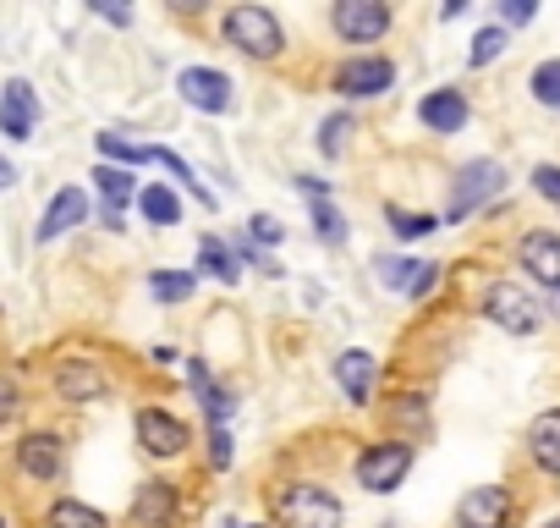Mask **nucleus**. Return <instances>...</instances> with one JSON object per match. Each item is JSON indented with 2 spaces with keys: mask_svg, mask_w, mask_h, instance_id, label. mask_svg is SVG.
<instances>
[{
  "mask_svg": "<svg viewBox=\"0 0 560 528\" xmlns=\"http://www.w3.org/2000/svg\"><path fill=\"white\" fill-rule=\"evenodd\" d=\"M220 34L231 50H242L253 61H280V50H287V28H280V18L269 7H231L220 18Z\"/></svg>",
  "mask_w": 560,
  "mask_h": 528,
  "instance_id": "nucleus-1",
  "label": "nucleus"
},
{
  "mask_svg": "<svg viewBox=\"0 0 560 528\" xmlns=\"http://www.w3.org/2000/svg\"><path fill=\"white\" fill-rule=\"evenodd\" d=\"M478 309H483V320H489L494 331H505V336H533V331L544 325V303H538L522 282H489L483 298H478Z\"/></svg>",
  "mask_w": 560,
  "mask_h": 528,
  "instance_id": "nucleus-2",
  "label": "nucleus"
},
{
  "mask_svg": "<svg viewBox=\"0 0 560 528\" xmlns=\"http://www.w3.org/2000/svg\"><path fill=\"white\" fill-rule=\"evenodd\" d=\"M341 495L325 490V484H287L275 501V523L280 528H341Z\"/></svg>",
  "mask_w": 560,
  "mask_h": 528,
  "instance_id": "nucleus-3",
  "label": "nucleus"
},
{
  "mask_svg": "<svg viewBox=\"0 0 560 528\" xmlns=\"http://www.w3.org/2000/svg\"><path fill=\"white\" fill-rule=\"evenodd\" d=\"M412 440H374V446H363L358 451V462H352V479L369 490V495H390L407 473H412Z\"/></svg>",
  "mask_w": 560,
  "mask_h": 528,
  "instance_id": "nucleus-4",
  "label": "nucleus"
},
{
  "mask_svg": "<svg viewBox=\"0 0 560 528\" xmlns=\"http://www.w3.org/2000/svg\"><path fill=\"white\" fill-rule=\"evenodd\" d=\"M390 7L385 0H336L330 7V28L347 39V45H380L390 34Z\"/></svg>",
  "mask_w": 560,
  "mask_h": 528,
  "instance_id": "nucleus-5",
  "label": "nucleus"
},
{
  "mask_svg": "<svg viewBox=\"0 0 560 528\" xmlns=\"http://www.w3.org/2000/svg\"><path fill=\"white\" fill-rule=\"evenodd\" d=\"M330 83H336V94H347V100H380V94H390V83H396V61H385V56H347Z\"/></svg>",
  "mask_w": 560,
  "mask_h": 528,
  "instance_id": "nucleus-6",
  "label": "nucleus"
},
{
  "mask_svg": "<svg viewBox=\"0 0 560 528\" xmlns=\"http://www.w3.org/2000/svg\"><path fill=\"white\" fill-rule=\"evenodd\" d=\"M176 94H182V105H192L203 116H225L236 100V83L220 67H187V72H176Z\"/></svg>",
  "mask_w": 560,
  "mask_h": 528,
  "instance_id": "nucleus-7",
  "label": "nucleus"
},
{
  "mask_svg": "<svg viewBox=\"0 0 560 528\" xmlns=\"http://www.w3.org/2000/svg\"><path fill=\"white\" fill-rule=\"evenodd\" d=\"M505 187V165L500 160H472L456 171V187H451V220H467L472 209H483L494 193Z\"/></svg>",
  "mask_w": 560,
  "mask_h": 528,
  "instance_id": "nucleus-8",
  "label": "nucleus"
},
{
  "mask_svg": "<svg viewBox=\"0 0 560 528\" xmlns=\"http://www.w3.org/2000/svg\"><path fill=\"white\" fill-rule=\"evenodd\" d=\"M516 517V495L505 484H472L456 501V528H511Z\"/></svg>",
  "mask_w": 560,
  "mask_h": 528,
  "instance_id": "nucleus-9",
  "label": "nucleus"
},
{
  "mask_svg": "<svg viewBox=\"0 0 560 528\" xmlns=\"http://www.w3.org/2000/svg\"><path fill=\"white\" fill-rule=\"evenodd\" d=\"M516 264H522V276L560 292V231H522L516 242Z\"/></svg>",
  "mask_w": 560,
  "mask_h": 528,
  "instance_id": "nucleus-10",
  "label": "nucleus"
},
{
  "mask_svg": "<svg viewBox=\"0 0 560 528\" xmlns=\"http://www.w3.org/2000/svg\"><path fill=\"white\" fill-rule=\"evenodd\" d=\"M18 468H23L28 479H39V484H56V479L67 473V440H61L56 429L23 435V440H18Z\"/></svg>",
  "mask_w": 560,
  "mask_h": 528,
  "instance_id": "nucleus-11",
  "label": "nucleus"
},
{
  "mask_svg": "<svg viewBox=\"0 0 560 528\" xmlns=\"http://www.w3.org/2000/svg\"><path fill=\"white\" fill-rule=\"evenodd\" d=\"M187 440H192V429H187L176 413H165V408H138V446H143L149 457H182Z\"/></svg>",
  "mask_w": 560,
  "mask_h": 528,
  "instance_id": "nucleus-12",
  "label": "nucleus"
},
{
  "mask_svg": "<svg viewBox=\"0 0 560 528\" xmlns=\"http://www.w3.org/2000/svg\"><path fill=\"white\" fill-rule=\"evenodd\" d=\"M56 397L61 402H105L110 397V375L94 358H67L56 369Z\"/></svg>",
  "mask_w": 560,
  "mask_h": 528,
  "instance_id": "nucleus-13",
  "label": "nucleus"
},
{
  "mask_svg": "<svg viewBox=\"0 0 560 528\" xmlns=\"http://www.w3.org/2000/svg\"><path fill=\"white\" fill-rule=\"evenodd\" d=\"M34 127H39V94H34V83L12 78L0 89V133L23 144V138H34Z\"/></svg>",
  "mask_w": 560,
  "mask_h": 528,
  "instance_id": "nucleus-14",
  "label": "nucleus"
},
{
  "mask_svg": "<svg viewBox=\"0 0 560 528\" xmlns=\"http://www.w3.org/2000/svg\"><path fill=\"white\" fill-rule=\"evenodd\" d=\"M374 380H380V358H374L369 347H347V353L336 358V386L347 391L352 408H369V402H374Z\"/></svg>",
  "mask_w": 560,
  "mask_h": 528,
  "instance_id": "nucleus-15",
  "label": "nucleus"
},
{
  "mask_svg": "<svg viewBox=\"0 0 560 528\" xmlns=\"http://www.w3.org/2000/svg\"><path fill=\"white\" fill-rule=\"evenodd\" d=\"M176 512H182L176 484H165V479H143L138 484V495H132V523L138 528H171Z\"/></svg>",
  "mask_w": 560,
  "mask_h": 528,
  "instance_id": "nucleus-16",
  "label": "nucleus"
},
{
  "mask_svg": "<svg viewBox=\"0 0 560 528\" xmlns=\"http://www.w3.org/2000/svg\"><path fill=\"white\" fill-rule=\"evenodd\" d=\"M527 457L538 473L560 479V408H544L533 424H527Z\"/></svg>",
  "mask_w": 560,
  "mask_h": 528,
  "instance_id": "nucleus-17",
  "label": "nucleus"
},
{
  "mask_svg": "<svg viewBox=\"0 0 560 528\" xmlns=\"http://www.w3.org/2000/svg\"><path fill=\"white\" fill-rule=\"evenodd\" d=\"M467 100L456 94V89H434V94H423V105H418V122L429 127V133H440V138H451V133H462L467 127Z\"/></svg>",
  "mask_w": 560,
  "mask_h": 528,
  "instance_id": "nucleus-18",
  "label": "nucleus"
},
{
  "mask_svg": "<svg viewBox=\"0 0 560 528\" xmlns=\"http://www.w3.org/2000/svg\"><path fill=\"white\" fill-rule=\"evenodd\" d=\"M89 220V193L83 187H61L56 198H50V209H45V220H39V242H56V237H67L72 226H83Z\"/></svg>",
  "mask_w": 560,
  "mask_h": 528,
  "instance_id": "nucleus-19",
  "label": "nucleus"
},
{
  "mask_svg": "<svg viewBox=\"0 0 560 528\" xmlns=\"http://www.w3.org/2000/svg\"><path fill=\"white\" fill-rule=\"evenodd\" d=\"M198 271L214 276L220 287H236V282H242V259H236V248H231L225 237H203V242H198Z\"/></svg>",
  "mask_w": 560,
  "mask_h": 528,
  "instance_id": "nucleus-20",
  "label": "nucleus"
},
{
  "mask_svg": "<svg viewBox=\"0 0 560 528\" xmlns=\"http://www.w3.org/2000/svg\"><path fill=\"white\" fill-rule=\"evenodd\" d=\"M45 528H110V517H105L100 506H89V501H72V495H61V501H50V512H45Z\"/></svg>",
  "mask_w": 560,
  "mask_h": 528,
  "instance_id": "nucleus-21",
  "label": "nucleus"
},
{
  "mask_svg": "<svg viewBox=\"0 0 560 528\" xmlns=\"http://www.w3.org/2000/svg\"><path fill=\"white\" fill-rule=\"evenodd\" d=\"M138 209H143L149 226H176V220H182V193H176L171 182H154V187L138 193Z\"/></svg>",
  "mask_w": 560,
  "mask_h": 528,
  "instance_id": "nucleus-22",
  "label": "nucleus"
},
{
  "mask_svg": "<svg viewBox=\"0 0 560 528\" xmlns=\"http://www.w3.org/2000/svg\"><path fill=\"white\" fill-rule=\"evenodd\" d=\"M100 154H105V165H149L154 160V144H138V138H127V133H100Z\"/></svg>",
  "mask_w": 560,
  "mask_h": 528,
  "instance_id": "nucleus-23",
  "label": "nucleus"
},
{
  "mask_svg": "<svg viewBox=\"0 0 560 528\" xmlns=\"http://www.w3.org/2000/svg\"><path fill=\"white\" fill-rule=\"evenodd\" d=\"M94 187H100L105 209H127V198L138 193V182H132L127 165H100V171H94Z\"/></svg>",
  "mask_w": 560,
  "mask_h": 528,
  "instance_id": "nucleus-24",
  "label": "nucleus"
},
{
  "mask_svg": "<svg viewBox=\"0 0 560 528\" xmlns=\"http://www.w3.org/2000/svg\"><path fill=\"white\" fill-rule=\"evenodd\" d=\"M352 133H358L352 111L325 116V122H319V154H325V160H341V154H347V144H352Z\"/></svg>",
  "mask_w": 560,
  "mask_h": 528,
  "instance_id": "nucleus-25",
  "label": "nucleus"
},
{
  "mask_svg": "<svg viewBox=\"0 0 560 528\" xmlns=\"http://www.w3.org/2000/svg\"><path fill=\"white\" fill-rule=\"evenodd\" d=\"M380 264V287H390V292H412V282L423 276V259H374Z\"/></svg>",
  "mask_w": 560,
  "mask_h": 528,
  "instance_id": "nucleus-26",
  "label": "nucleus"
},
{
  "mask_svg": "<svg viewBox=\"0 0 560 528\" xmlns=\"http://www.w3.org/2000/svg\"><path fill=\"white\" fill-rule=\"evenodd\" d=\"M154 165H165V171H171V176H176V182H182V187H187V193H192L203 209H214V193H209V187L192 176V165H187L182 154H171V149H154Z\"/></svg>",
  "mask_w": 560,
  "mask_h": 528,
  "instance_id": "nucleus-27",
  "label": "nucleus"
},
{
  "mask_svg": "<svg viewBox=\"0 0 560 528\" xmlns=\"http://www.w3.org/2000/svg\"><path fill=\"white\" fill-rule=\"evenodd\" d=\"M192 287H198V276H187V271H154V276H149V292H154L160 303H187Z\"/></svg>",
  "mask_w": 560,
  "mask_h": 528,
  "instance_id": "nucleus-28",
  "label": "nucleus"
},
{
  "mask_svg": "<svg viewBox=\"0 0 560 528\" xmlns=\"http://www.w3.org/2000/svg\"><path fill=\"white\" fill-rule=\"evenodd\" d=\"M527 89H533V100H538L544 111H560V56H555V61H538L533 78H527Z\"/></svg>",
  "mask_w": 560,
  "mask_h": 528,
  "instance_id": "nucleus-29",
  "label": "nucleus"
},
{
  "mask_svg": "<svg viewBox=\"0 0 560 528\" xmlns=\"http://www.w3.org/2000/svg\"><path fill=\"white\" fill-rule=\"evenodd\" d=\"M314 237L325 242V248H341L347 242V220H341V209L325 198V204H314Z\"/></svg>",
  "mask_w": 560,
  "mask_h": 528,
  "instance_id": "nucleus-30",
  "label": "nucleus"
},
{
  "mask_svg": "<svg viewBox=\"0 0 560 528\" xmlns=\"http://www.w3.org/2000/svg\"><path fill=\"white\" fill-rule=\"evenodd\" d=\"M385 220H390V231H396V237H429V231L440 226L429 209H385Z\"/></svg>",
  "mask_w": 560,
  "mask_h": 528,
  "instance_id": "nucleus-31",
  "label": "nucleus"
},
{
  "mask_svg": "<svg viewBox=\"0 0 560 528\" xmlns=\"http://www.w3.org/2000/svg\"><path fill=\"white\" fill-rule=\"evenodd\" d=\"M198 402H203V413H209V429H225V418L236 413V397H231L225 386H203Z\"/></svg>",
  "mask_w": 560,
  "mask_h": 528,
  "instance_id": "nucleus-32",
  "label": "nucleus"
},
{
  "mask_svg": "<svg viewBox=\"0 0 560 528\" xmlns=\"http://www.w3.org/2000/svg\"><path fill=\"white\" fill-rule=\"evenodd\" d=\"M500 56H505V28H478L467 61H472V67H489V61H500Z\"/></svg>",
  "mask_w": 560,
  "mask_h": 528,
  "instance_id": "nucleus-33",
  "label": "nucleus"
},
{
  "mask_svg": "<svg viewBox=\"0 0 560 528\" xmlns=\"http://www.w3.org/2000/svg\"><path fill=\"white\" fill-rule=\"evenodd\" d=\"M23 413V380L0 369V424H12Z\"/></svg>",
  "mask_w": 560,
  "mask_h": 528,
  "instance_id": "nucleus-34",
  "label": "nucleus"
},
{
  "mask_svg": "<svg viewBox=\"0 0 560 528\" xmlns=\"http://www.w3.org/2000/svg\"><path fill=\"white\" fill-rule=\"evenodd\" d=\"M533 193H538L549 209H560V165H533Z\"/></svg>",
  "mask_w": 560,
  "mask_h": 528,
  "instance_id": "nucleus-35",
  "label": "nucleus"
},
{
  "mask_svg": "<svg viewBox=\"0 0 560 528\" xmlns=\"http://www.w3.org/2000/svg\"><path fill=\"white\" fill-rule=\"evenodd\" d=\"M396 418L412 424V429H429V397H423V391H407V402L396 408Z\"/></svg>",
  "mask_w": 560,
  "mask_h": 528,
  "instance_id": "nucleus-36",
  "label": "nucleus"
},
{
  "mask_svg": "<svg viewBox=\"0 0 560 528\" xmlns=\"http://www.w3.org/2000/svg\"><path fill=\"white\" fill-rule=\"evenodd\" d=\"M231 457H236V451H231V429H209V468H214V473H225V468H231Z\"/></svg>",
  "mask_w": 560,
  "mask_h": 528,
  "instance_id": "nucleus-37",
  "label": "nucleus"
},
{
  "mask_svg": "<svg viewBox=\"0 0 560 528\" xmlns=\"http://www.w3.org/2000/svg\"><path fill=\"white\" fill-rule=\"evenodd\" d=\"M247 231H253V242H264V248H275L280 237H287V226H280L275 215H253V220H247Z\"/></svg>",
  "mask_w": 560,
  "mask_h": 528,
  "instance_id": "nucleus-38",
  "label": "nucleus"
},
{
  "mask_svg": "<svg viewBox=\"0 0 560 528\" xmlns=\"http://www.w3.org/2000/svg\"><path fill=\"white\" fill-rule=\"evenodd\" d=\"M500 18H505V23H533L538 7H533V0H500Z\"/></svg>",
  "mask_w": 560,
  "mask_h": 528,
  "instance_id": "nucleus-39",
  "label": "nucleus"
},
{
  "mask_svg": "<svg viewBox=\"0 0 560 528\" xmlns=\"http://www.w3.org/2000/svg\"><path fill=\"white\" fill-rule=\"evenodd\" d=\"M434 287H440V264H423V276L412 282V292H407V298H429Z\"/></svg>",
  "mask_w": 560,
  "mask_h": 528,
  "instance_id": "nucleus-40",
  "label": "nucleus"
},
{
  "mask_svg": "<svg viewBox=\"0 0 560 528\" xmlns=\"http://www.w3.org/2000/svg\"><path fill=\"white\" fill-rule=\"evenodd\" d=\"M94 12H100L105 23H116V28H127V23H132V12H121V7H94Z\"/></svg>",
  "mask_w": 560,
  "mask_h": 528,
  "instance_id": "nucleus-41",
  "label": "nucleus"
},
{
  "mask_svg": "<svg viewBox=\"0 0 560 528\" xmlns=\"http://www.w3.org/2000/svg\"><path fill=\"white\" fill-rule=\"evenodd\" d=\"M12 182H18V165H12V160H0V193H7Z\"/></svg>",
  "mask_w": 560,
  "mask_h": 528,
  "instance_id": "nucleus-42",
  "label": "nucleus"
},
{
  "mask_svg": "<svg viewBox=\"0 0 560 528\" xmlns=\"http://www.w3.org/2000/svg\"><path fill=\"white\" fill-rule=\"evenodd\" d=\"M544 309H549V314L560 320V292H549V303H544Z\"/></svg>",
  "mask_w": 560,
  "mask_h": 528,
  "instance_id": "nucleus-43",
  "label": "nucleus"
},
{
  "mask_svg": "<svg viewBox=\"0 0 560 528\" xmlns=\"http://www.w3.org/2000/svg\"><path fill=\"white\" fill-rule=\"evenodd\" d=\"M549 528H560V517H549Z\"/></svg>",
  "mask_w": 560,
  "mask_h": 528,
  "instance_id": "nucleus-44",
  "label": "nucleus"
},
{
  "mask_svg": "<svg viewBox=\"0 0 560 528\" xmlns=\"http://www.w3.org/2000/svg\"><path fill=\"white\" fill-rule=\"evenodd\" d=\"M225 528H242V523H225Z\"/></svg>",
  "mask_w": 560,
  "mask_h": 528,
  "instance_id": "nucleus-45",
  "label": "nucleus"
}]
</instances>
